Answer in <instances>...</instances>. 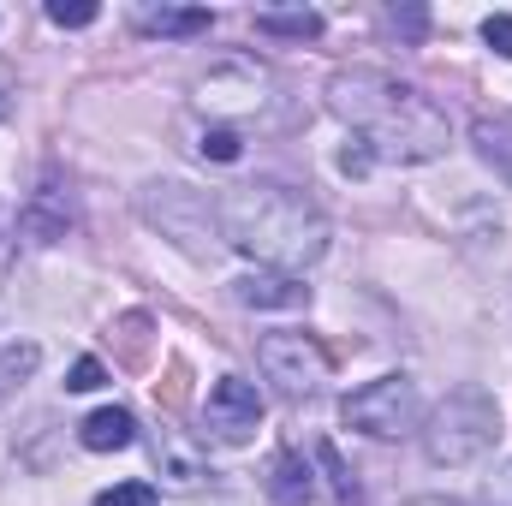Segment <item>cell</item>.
Segmentation results:
<instances>
[{"mask_svg": "<svg viewBox=\"0 0 512 506\" xmlns=\"http://www.w3.org/2000/svg\"><path fill=\"white\" fill-rule=\"evenodd\" d=\"M233 298H239L245 310H304V304H310V286H304L298 274L268 268V274H245V280H233Z\"/></svg>", "mask_w": 512, "mask_h": 506, "instance_id": "cell-7", "label": "cell"}, {"mask_svg": "<svg viewBox=\"0 0 512 506\" xmlns=\"http://www.w3.org/2000/svg\"><path fill=\"white\" fill-rule=\"evenodd\" d=\"M405 506H453V501H441V495H417V501H405Z\"/></svg>", "mask_w": 512, "mask_h": 506, "instance_id": "cell-23", "label": "cell"}, {"mask_svg": "<svg viewBox=\"0 0 512 506\" xmlns=\"http://www.w3.org/2000/svg\"><path fill=\"white\" fill-rule=\"evenodd\" d=\"M328 108L382 161H435L447 149V120L387 72H340L328 84Z\"/></svg>", "mask_w": 512, "mask_h": 506, "instance_id": "cell-1", "label": "cell"}, {"mask_svg": "<svg viewBox=\"0 0 512 506\" xmlns=\"http://www.w3.org/2000/svg\"><path fill=\"white\" fill-rule=\"evenodd\" d=\"M96 506H155V483H120V489L96 495Z\"/></svg>", "mask_w": 512, "mask_h": 506, "instance_id": "cell-19", "label": "cell"}, {"mask_svg": "<svg viewBox=\"0 0 512 506\" xmlns=\"http://www.w3.org/2000/svg\"><path fill=\"white\" fill-rule=\"evenodd\" d=\"M108 340H114V358L120 364H143L149 358V316H120Z\"/></svg>", "mask_w": 512, "mask_h": 506, "instance_id": "cell-12", "label": "cell"}, {"mask_svg": "<svg viewBox=\"0 0 512 506\" xmlns=\"http://www.w3.org/2000/svg\"><path fill=\"white\" fill-rule=\"evenodd\" d=\"M256 423H262V399H256L251 381L239 376H221L209 387V405H203V429L215 435V441H227V447H239V441H251Z\"/></svg>", "mask_w": 512, "mask_h": 506, "instance_id": "cell-6", "label": "cell"}, {"mask_svg": "<svg viewBox=\"0 0 512 506\" xmlns=\"http://www.w3.org/2000/svg\"><path fill=\"white\" fill-rule=\"evenodd\" d=\"M471 137H477V149H483V155H489V161H495V167H501V173L512 179V120H495V114H483Z\"/></svg>", "mask_w": 512, "mask_h": 506, "instance_id": "cell-11", "label": "cell"}, {"mask_svg": "<svg viewBox=\"0 0 512 506\" xmlns=\"http://www.w3.org/2000/svg\"><path fill=\"white\" fill-rule=\"evenodd\" d=\"M316 459H322V471H328V483H334L340 506H358V483H352V471L340 465V447H334V441H316Z\"/></svg>", "mask_w": 512, "mask_h": 506, "instance_id": "cell-15", "label": "cell"}, {"mask_svg": "<svg viewBox=\"0 0 512 506\" xmlns=\"http://www.w3.org/2000/svg\"><path fill=\"white\" fill-rule=\"evenodd\" d=\"M239 149H245V137H239V131H227V126L203 131V155H209V161H239Z\"/></svg>", "mask_w": 512, "mask_h": 506, "instance_id": "cell-18", "label": "cell"}, {"mask_svg": "<svg viewBox=\"0 0 512 506\" xmlns=\"http://www.w3.org/2000/svg\"><path fill=\"white\" fill-rule=\"evenodd\" d=\"M483 495H489V506H512V459L489 477V489H483Z\"/></svg>", "mask_w": 512, "mask_h": 506, "instance_id": "cell-22", "label": "cell"}, {"mask_svg": "<svg viewBox=\"0 0 512 506\" xmlns=\"http://www.w3.org/2000/svg\"><path fill=\"white\" fill-rule=\"evenodd\" d=\"M137 24L155 30V36H203L209 30V12L203 6H143Z\"/></svg>", "mask_w": 512, "mask_h": 506, "instance_id": "cell-10", "label": "cell"}, {"mask_svg": "<svg viewBox=\"0 0 512 506\" xmlns=\"http://www.w3.org/2000/svg\"><path fill=\"white\" fill-rule=\"evenodd\" d=\"M340 417H346L352 429L376 435V441L411 435V429L423 423V399H417V381H405V376H382V381H370V387L346 393Z\"/></svg>", "mask_w": 512, "mask_h": 506, "instance_id": "cell-4", "label": "cell"}, {"mask_svg": "<svg viewBox=\"0 0 512 506\" xmlns=\"http://www.w3.org/2000/svg\"><path fill=\"white\" fill-rule=\"evenodd\" d=\"M268 495L280 506H304L316 495V477H310V465L298 459V453H280L274 459V471H268Z\"/></svg>", "mask_w": 512, "mask_h": 506, "instance_id": "cell-9", "label": "cell"}, {"mask_svg": "<svg viewBox=\"0 0 512 506\" xmlns=\"http://www.w3.org/2000/svg\"><path fill=\"white\" fill-rule=\"evenodd\" d=\"M215 215H221V233H227L233 251L256 256V262H268L280 274L310 268V262H322V251H328V215L310 197L280 191V185L227 191Z\"/></svg>", "mask_w": 512, "mask_h": 506, "instance_id": "cell-2", "label": "cell"}, {"mask_svg": "<svg viewBox=\"0 0 512 506\" xmlns=\"http://www.w3.org/2000/svg\"><path fill=\"white\" fill-rule=\"evenodd\" d=\"M495 435H501L495 393L477 387V381H465V387H453V393L435 405V417H429V429H423V453H429L435 465H471V459H483V453L495 447Z\"/></svg>", "mask_w": 512, "mask_h": 506, "instance_id": "cell-3", "label": "cell"}, {"mask_svg": "<svg viewBox=\"0 0 512 506\" xmlns=\"http://www.w3.org/2000/svg\"><path fill=\"white\" fill-rule=\"evenodd\" d=\"M102 381H108V370H102L96 358H78L72 376H66V387H72V393H90V387H102Z\"/></svg>", "mask_w": 512, "mask_h": 506, "instance_id": "cell-21", "label": "cell"}, {"mask_svg": "<svg viewBox=\"0 0 512 506\" xmlns=\"http://www.w3.org/2000/svg\"><path fill=\"white\" fill-rule=\"evenodd\" d=\"M36 364H42V352H36L30 340H18V346H6V352H0V399H6V393H12L18 381L30 376Z\"/></svg>", "mask_w": 512, "mask_h": 506, "instance_id": "cell-14", "label": "cell"}, {"mask_svg": "<svg viewBox=\"0 0 512 506\" xmlns=\"http://www.w3.org/2000/svg\"><path fill=\"white\" fill-rule=\"evenodd\" d=\"M256 364H262V376L274 381L286 399H310L316 381L328 376V358H322V346L310 334H268L256 346Z\"/></svg>", "mask_w": 512, "mask_h": 506, "instance_id": "cell-5", "label": "cell"}, {"mask_svg": "<svg viewBox=\"0 0 512 506\" xmlns=\"http://www.w3.org/2000/svg\"><path fill=\"white\" fill-rule=\"evenodd\" d=\"M96 0H48V18L60 24V30H84V24H96Z\"/></svg>", "mask_w": 512, "mask_h": 506, "instance_id": "cell-17", "label": "cell"}, {"mask_svg": "<svg viewBox=\"0 0 512 506\" xmlns=\"http://www.w3.org/2000/svg\"><path fill=\"white\" fill-rule=\"evenodd\" d=\"M155 399H161L167 411H185V399H191V370H185L179 358L167 364V381H155Z\"/></svg>", "mask_w": 512, "mask_h": 506, "instance_id": "cell-16", "label": "cell"}, {"mask_svg": "<svg viewBox=\"0 0 512 506\" xmlns=\"http://www.w3.org/2000/svg\"><path fill=\"white\" fill-rule=\"evenodd\" d=\"M131 411H120V405H102V411H90L84 417V429H78V441L90 447V453H120V447H131Z\"/></svg>", "mask_w": 512, "mask_h": 506, "instance_id": "cell-8", "label": "cell"}, {"mask_svg": "<svg viewBox=\"0 0 512 506\" xmlns=\"http://www.w3.org/2000/svg\"><path fill=\"white\" fill-rule=\"evenodd\" d=\"M483 42L512 60V12H489V18H483Z\"/></svg>", "mask_w": 512, "mask_h": 506, "instance_id": "cell-20", "label": "cell"}, {"mask_svg": "<svg viewBox=\"0 0 512 506\" xmlns=\"http://www.w3.org/2000/svg\"><path fill=\"white\" fill-rule=\"evenodd\" d=\"M256 30H262V36H298V42H304V36L322 30V18H316V12H256Z\"/></svg>", "mask_w": 512, "mask_h": 506, "instance_id": "cell-13", "label": "cell"}]
</instances>
